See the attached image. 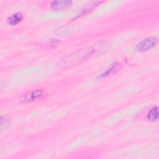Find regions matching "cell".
<instances>
[{
    "label": "cell",
    "mask_w": 159,
    "mask_h": 159,
    "mask_svg": "<svg viewBox=\"0 0 159 159\" xmlns=\"http://www.w3.org/2000/svg\"><path fill=\"white\" fill-rule=\"evenodd\" d=\"M94 52L95 49L93 47H89L88 48L79 50L73 53H71L65 57L60 62V65L66 66L78 64L90 58Z\"/></svg>",
    "instance_id": "obj_1"
},
{
    "label": "cell",
    "mask_w": 159,
    "mask_h": 159,
    "mask_svg": "<svg viewBox=\"0 0 159 159\" xmlns=\"http://www.w3.org/2000/svg\"><path fill=\"white\" fill-rule=\"evenodd\" d=\"M46 93L40 89H36V90H32L28 91L23 94H22L19 100L22 102H32L37 100H40L43 99L46 96Z\"/></svg>",
    "instance_id": "obj_2"
},
{
    "label": "cell",
    "mask_w": 159,
    "mask_h": 159,
    "mask_svg": "<svg viewBox=\"0 0 159 159\" xmlns=\"http://www.w3.org/2000/svg\"><path fill=\"white\" fill-rule=\"evenodd\" d=\"M158 43V39L155 36L148 37L138 43L135 50L138 52H144L154 47Z\"/></svg>",
    "instance_id": "obj_3"
},
{
    "label": "cell",
    "mask_w": 159,
    "mask_h": 159,
    "mask_svg": "<svg viewBox=\"0 0 159 159\" xmlns=\"http://www.w3.org/2000/svg\"><path fill=\"white\" fill-rule=\"evenodd\" d=\"M73 1L71 0H56L50 2V6L54 11H61L71 6Z\"/></svg>",
    "instance_id": "obj_4"
},
{
    "label": "cell",
    "mask_w": 159,
    "mask_h": 159,
    "mask_svg": "<svg viewBox=\"0 0 159 159\" xmlns=\"http://www.w3.org/2000/svg\"><path fill=\"white\" fill-rule=\"evenodd\" d=\"M23 19V15L21 12L14 13L7 18V23L10 25H16Z\"/></svg>",
    "instance_id": "obj_5"
},
{
    "label": "cell",
    "mask_w": 159,
    "mask_h": 159,
    "mask_svg": "<svg viewBox=\"0 0 159 159\" xmlns=\"http://www.w3.org/2000/svg\"><path fill=\"white\" fill-rule=\"evenodd\" d=\"M147 119L148 120L153 122L156 121L158 119V109L157 107L152 108L147 114Z\"/></svg>",
    "instance_id": "obj_6"
},
{
    "label": "cell",
    "mask_w": 159,
    "mask_h": 159,
    "mask_svg": "<svg viewBox=\"0 0 159 159\" xmlns=\"http://www.w3.org/2000/svg\"><path fill=\"white\" fill-rule=\"evenodd\" d=\"M118 68H119V63H115L112 64V65L110 66V68H109L106 71L103 72V73H101L100 75H99L98 78H100V79L104 78H105V77L109 76V75L112 74V73H114L116 70H117L118 69Z\"/></svg>",
    "instance_id": "obj_7"
},
{
    "label": "cell",
    "mask_w": 159,
    "mask_h": 159,
    "mask_svg": "<svg viewBox=\"0 0 159 159\" xmlns=\"http://www.w3.org/2000/svg\"><path fill=\"white\" fill-rule=\"evenodd\" d=\"M1 128L2 130L7 129V127L10 124V120H9V119L7 118L6 117H1Z\"/></svg>",
    "instance_id": "obj_8"
}]
</instances>
